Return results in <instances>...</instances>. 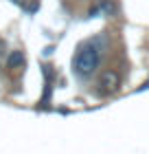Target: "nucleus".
I'll return each mask as SVG.
<instances>
[{
	"label": "nucleus",
	"instance_id": "obj_5",
	"mask_svg": "<svg viewBox=\"0 0 149 154\" xmlns=\"http://www.w3.org/2000/svg\"><path fill=\"white\" fill-rule=\"evenodd\" d=\"M2 53H4V42L0 40V55H2Z\"/></svg>",
	"mask_w": 149,
	"mask_h": 154
},
{
	"label": "nucleus",
	"instance_id": "obj_1",
	"mask_svg": "<svg viewBox=\"0 0 149 154\" xmlns=\"http://www.w3.org/2000/svg\"><path fill=\"white\" fill-rule=\"evenodd\" d=\"M99 60H101L99 48L94 46V42H88V44L75 55V60H73L75 75L79 77V79H88V77L99 68Z\"/></svg>",
	"mask_w": 149,
	"mask_h": 154
},
{
	"label": "nucleus",
	"instance_id": "obj_3",
	"mask_svg": "<svg viewBox=\"0 0 149 154\" xmlns=\"http://www.w3.org/2000/svg\"><path fill=\"white\" fill-rule=\"evenodd\" d=\"M114 2H112V0H101V5L99 7H94V9L90 11V18H94V16H99V13H101V16H112V13H114Z\"/></svg>",
	"mask_w": 149,
	"mask_h": 154
},
{
	"label": "nucleus",
	"instance_id": "obj_2",
	"mask_svg": "<svg viewBox=\"0 0 149 154\" xmlns=\"http://www.w3.org/2000/svg\"><path fill=\"white\" fill-rule=\"evenodd\" d=\"M118 73L116 71H103L99 77V95H112L118 90Z\"/></svg>",
	"mask_w": 149,
	"mask_h": 154
},
{
	"label": "nucleus",
	"instance_id": "obj_6",
	"mask_svg": "<svg viewBox=\"0 0 149 154\" xmlns=\"http://www.w3.org/2000/svg\"><path fill=\"white\" fill-rule=\"evenodd\" d=\"M11 2H16V5H22V7H24V0H11Z\"/></svg>",
	"mask_w": 149,
	"mask_h": 154
},
{
	"label": "nucleus",
	"instance_id": "obj_4",
	"mask_svg": "<svg viewBox=\"0 0 149 154\" xmlns=\"http://www.w3.org/2000/svg\"><path fill=\"white\" fill-rule=\"evenodd\" d=\"M24 53L22 51H13L9 55V60H7V64H9V68H22L24 66Z\"/></svg>",
	"mask_w": 149,
	"mask_h": 154
}]
</instances>
